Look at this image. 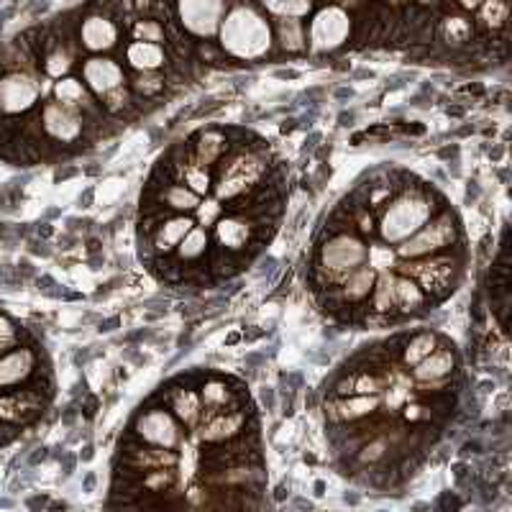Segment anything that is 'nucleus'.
<instances>
[{
    "instance_id": "7c9ffc66",
    "label": "nucleus",
    "mask_w": 512,
    "mask_h": 512,
    "mask_svg": "<svg viewBox=\"0 0 512 512\" xmlns=\"http://www.w3.org/2000/svg\"><path fill=\"white\" fill-rule=\"evenodd\" d=\"M262 8L274 18H300L313 11V0H262Z\"/></svg>"
},
{
    "instance_id": "7ed1b4c3",
    "label": "nucleus",
    "mask_w": 512,
    "mask_h": 512,
    "mask_svg": "<svg viewBox=\"0 0 512 512\" xmlns=\"http://www.w3.org/2000/svg\"><path fill=\"white\" fill-rule=\"evenodd\" d=\"M218 36H221L223 52L236 59H244V62H256V59L267 57L274 39L267 16L256 11L254 6H246V3H239L236 8L226 11Z\"/></svg>"
},
{
    "instance_id": "0eeeda50",
    "label": "nucleus",
    "mask_w": 512,
    "mask_h": 512,
    "mask_svg": "<svg viewBox=\"0 0 512 512\" xmlns=\"http://www.w3.org/2000/svg\"><path fill=\"white\" fill-rule=\"evenodd\" d=\"M397 272L408 274L423 287V292L431 300H443L456 290L461 277V259L456 254H436L425 259H413V262L397 264Z\"/></svg>"
},
{
    "instance_id": "412c9836",
    "label": "nucleus",
    "mask_w": 512,
    "mask_h": 512,
    "mask_svg": "<svg viewBox=\"0 0 512 512\" xmlns=\"http://www.w3.org/2000/svg\"><path fill=\"white\" fill-rule=\"evenodd\" d=\"M374 280H377V272L369 264H364L356 272H351L341 285L328 290V297L338 300L344 308H349V305H364L369 300V295H372Z\"/></svg>"
},
{
    "instance_id": "b1692460",
    "label": "nucleus",
    "mask_w": 512,
    "mask_h": 512,
    "mask_svg": "<svg viewBox=\"0 0 512 512\" xmlns=\"http://www.w3.org/2000/svg\"><path fill=\"white\" fill-rule=\"evenodd\" d=\"M428 303H431V297L425 295L423 287L413 277L395 272V315L420 313Z\"/></svg>"
},
{
    "instance_id": "6e6552de",
    "label": "nucleus",
    "mask_w": 512,
    "mask_h": 512,
    "mask_svg": "<svg viewBox=\"0 0 512 512\" xmlns=\"http://www.w3.org/2000/svg\"><path fill=\"white\" fill-rule=\"evenodd\" d=\"M47 374L52 372L44 361V351H39L31 338L8 349L6 354H0V390H16V387L36 382Z\"/></svg>"
},
{
    "instance_id": "f257e3e1",
    "label": "nucleus",
    "mask_w": 512,
    "mask_h": 512,
    "mask_svg": "<svg viewBox=\"0 0 512 512\" xmlns=\"http://www.w3.org/2000/svg\"><path fill=\"white\" fill-rule=\"evenodd\" d=\"M272 177V157L262 144H233L213 169V195L231 203L264 185Z\"/></svg>"
},
{
    "instance_id": "cd10ccee",
    "label": "nucleus",
    "mask_w": 512,
    "mask_h": 512,
    "mask_svg": "<svg viewBox=\"0 0 512 512\" xmlns=\"http://www.w3.org/2000/svg\"><path fill=\"white\" fill-rule=\"evenodd\" d=\"M438 36H441L443 44H448V47H464V44H469L474 36V24L469 21L466 16H446L438 24Z\"/></svg>"
},
{
    "instance_id": "4c0bfd02",
    "label": "nucleus",
    "mask_w": 512,
    "mask_h": 512,
    "mask_svg": "<svg viewBox=\"0 0 512 512\" xmlns=\"http://www.w3.org/2000/svg\"><path fill=\"white\" fill-rule=\"evenodd\" d=\"M405 131H408V134H423L425 128L423 126H405Z\"/></svg>"
},
{
    "instance_id": "4468645a",
    "label": "nucleus",
    "mask_w": 512,
    "mask_h": 512,
    "mask_svg": "<svg viewBox=\"0 0 512 512\" xmlns=\"http://www.w3.org/2000/svg\"><path fill=\"white\" fill-rule=\"evenodd\" d=\"M259 233V226H256L251 218L241 216V213H228V216L218 218V223L213 226V246L228 251V254H244L246 249H251Z\"/></svg>"
},
{
    "instance_id": "58836bf2",
    "label": "nucleus",
    "mask_w": 512,
    "mask_h": 512,
    "mask_svg": "<svg viewBox=\"0 0 512 512\" xmlns=\"http://www.w3.org/2000/svg\"><path fill=\"white\" fill-rule=\"evenodd\" d=\"M292 128H295V121H287L285 126H282V134H290Z\"/></svg>"
},
{
    "instance_id": "f8f14e48",
    "label": "nucleus",
    "mask_w": 512,
    "mask_h": 512,
    "mask_svg": "<svg viewBox=\"0 0 512 512\" xmlns=\"http://www.w3.org/2000/svg\"><path fill=\"white\" fill-rule=\"evenodd\" d=\"M80 80L88 85V90L98 98V103L103 98H108L111 93H116L118 88H126L128 85L126 67L121 62H116V59L100 57V54L82 62Z\"/></svg>"
},
{
    "instance_id": "f704fd0d",
    "label": "nucleus",
    "mask_w": 512,
    "mask_h": 512,
    "mask_svg": "<svg viewBox=\"0 0 512 512\" xmlns=\"http://www.w3.org/2000/svg\"><path fill=\"white\" fill-rule=\"evenodd\" d=\"M367 264L374 269V272H390V269L397 267V256L395 251L382 241V244L377 246H369Z\"/></svg>"
},
{
    "instance_id": "423d86ee",
    "label": "nucleus",
    "mask_w": 512,
    "mask_h": 512,
    "mask_svg": "<svg viewBox=\"0 0 512 512\" xmlns=\"http://www.w3.org/2000/svg\"><path fill=\"white\" fill-rule=\"evenodd\" d=\"M461 241V223L451 208H441L418 233L395 246L397 262H413L425 256L446 254Z\"/></svg>"
},
{
    "instance_id": "9d476101",
    "label": "nucleus",
    "mask_w": 512,
    "mask_h": 512,
    "mask_svg": "<svg viewBox=\"0 0 512 512\" xmlns=\"http://www.w3.org/2000/svg\"><path fill=\"white\" fill-rule=\"evenodd\" d=\"M177 21L182 31L195 39H213L226 18V0H175Z\"/></svg>"
},
{
    "instance_id": "c85d7f7f",
    "label": "nucleus",
    "mask_w": 512,
    "mask_h": 512,
    "mask_svg": "<svg viewBox=\"0 0 512 512\" xmlns=\"http://www.w3.org/2000/svg\"><path fill=\"white\" fill-rule=\"evenodd\" d=\"M277 41L285 52H305L308 47V34L300 18H277Z\"/></svg>"
},
{
    "instance_id": "6ab92c4d",
    "label": "nucleus",
    "mask_w": 512,
    "mask_h": 512,
    "mask_svg": "<svg viewBox=\"0 0 512 512\" xmlns=\"http://www.w3.org/2000/svg\"><path fill=\"white\" fill-rule=\"evenodd\" d=\"M410 377H413L415 384L420 382H438V379H448L454 377L456 369H459V356L451 346L438 344L431 354L420 359L415 367H410Z\"/></svg>"
},
{
    "instance_id": "e433bc0d",
    "label": "nucleus",
    "mask_w": 512,
    "mask_h": 512,
    "mask_svg": "<svg viewBox=\"0 0 512 512\" xmlns=\"http://www.w3.org/2000/svg\"><path fill=\"white\" fill-rule=\"evenodd\" d=\"M262 402L267 405V410H274V392L269 390V387L267 390H262Z\"/></svg>"
},
{
    "instance_id": "9b49d317",
    "label": "nucleus",
    "mask_w": 512,
    "mask_h": 512,
    "mask_svg": "<svg viewBox=\"0 0 512 512\" xmlns=\"http://www.w3.org/2000/svg\"><path fill=\"white\" fill-rule=\"evenodd\" d=\"M305 34H308V44L313 52H333V49L344 47L351 34L349 13L341 6L320 8Z\"/></svg>"
},
{
    "instance_id": "a211bd4d",
    "label": "nucleus",
    "mask_w": 512,
    "mask_h": 512,
    "mask_svg": "<svg viewBox=\"0 0 512 512\" xmlns=\"http://www.w3.org/2000/svg\"><path fill=\"white\" fill-rule=\"evenodd\" d=\"M164 405L172 410L177 420L182 423V428L187 431H195L203 418V400H200V392L195 387H172V390H164Z\"/></svg>"
},
{
    "instance_id": "bb28decb",
    "label": "nucleus",
    "mask_w": 512,
    "mask_h": 512,
    "mask_svg": "<svg viewBox=\"0 0 512 512\" xmlns=\"http://www.w3.org/2000/svg\"><path fill=\"white\" fill-rule=\"evenodd\" d=\"M438 344H441V336H438L436 331H420L415 333V336H408L402 341L400 364L402 367H415V364L431 354Z\"/></svg>"
},
{
    "instance_id": "473e14b6",
    "label": "nucleus",
    "mask_w": 512,
    "mask_h": 512,
    "mask_svg": "<svg viewBox=\"0 0 512 512\" xmlns=\"http://www.w3.org/2000/svg\"><path fill=\"white\" fill-rule=\"evenodd\" d=\"M479 11V26L495 31L502 29L507 21V0H482Z\"/></svg>"
},
{
    "instance_id": "39448f33",
    "label": "nucleus",
    "mask_w": 512,
    "mask_h": 512,
    "mask_svg": "<svg viewBox=\"0 0 512 512\" xmlns=\"http://www.w3.org/2000/svg\"><path fill=\"white\" fill-rule=\"evenodd\" d=\"M36 118H39L41 136H44V144H47L49 159L54 154L67 157L72 152H80L82 141H85L90 126H93L85 118V113L67 108V105L57 103V100H47L44 105H39Z\"/></svg>"
},
{
    "instance_id": "ea45409f",
    "label": "nucleus",
    "mask_w": 512,
    "mask_h": 512,
    "mask_svg": "<svg viewBox=\"0 0 512 512\" xmlns=\"http://www.w3.org/2000/svg\"><path fill=\"white\" fill-rule=\"evenodd\" d=\"M418 3H420V6H436L438 0H418Z\"/></svg>"
},
{
    "instance_id": "ddd939ff",
    "label": "nucleus",
    "mask_w": 512,
    "mask_h": 512,
    "mask_svg": "<svg viewBox=\"0 0 512 512\" xmlns=\"http://www.w3.org/2000/svg\"><path fill=\"white\" fill-rule=\"evenodd\" d=\"M251 423H254V420H251L249 408L241 405V408H228L221 410V413L205 415L195 431H198L200 443H205V446H216V443H226L233 441V438L244 436L246 428H249Z\"/></svg>"
},
{
    "instance_id": "a878e982",
    "label": "nucleus",
    "mask_w": 512,
    "mask_h": 512,
    "mask_svg": "<svg viewBox=\"0 0 512 512\" xmlns=\"http://www.w3.org/2000/svg\"><path fill=\"white\" fill-rule=\"evenodd\" d=\"M369 297H372L369 313L384 315V318L395 315V269L377 272V280H374L372 295Z\"/></svg>"
},
{
    "instance_id": "c9c22d12",
    "label": "nucleus",
    "mask_w": 512,
    "mask_h": 512,
    "mask_svg": "<svg viewBox=\"0 0 512 512\" xmlns=\"http://www.w3.org/2000/svg\"><path fill=\"white\" fill-rule=\"evenodd\" d=\"M461 11H477L482 6V0H459Z\"/></svg>"
},
{
    "instance_id": "72a5a7b5",
    "label": "nucleus",
    "mask_w": 512,
    "mask_h": 512,
    "mask_svg": "<svg viewBox=\"0 0 512 512\" xmlns=\"http://www.w3.org/2000/svg\"><path fill=\"white\" fill-rule=\"evenodd\" d=\"M131 39L139 41H157V44H164L167 41V26L157 18H139L131 26Z\"/></svg>"
},
{
    "instance_id": "c756f323",
    "label": "nucleus",
    "mask_w": 512,
    "mask_h": 512,
    "mask_svg": "<svg viewBox=\"0 0 512 512\" xmlns=\"http://www.w3.org/2000/svg\"><path fill=\"white\" fill-rule=\"evenodd\" d=\"M128 88L139 98H157L167 88V77L162 72H134V77L128 80Z\"/></svg>"
},
{
    "instance_id": "20e7f679",
    "label": "nucleus",
    "mask_w": 512,
    "mask_h": 512,
    "mask_svg": "<svg viewBox=\"0 0 512 512\" xmlns=\"http://www.w3.org/2000/svg\"><path fill=\"white\" fill-rule=\"evenodd\" d=\"M369 246L364 236L346 228V231H333L323 244L318 246V262H315V282L323 290H333L367 264Z\"/></svg>"
},
{
    "instance_id": "4be33fe9",
    "label": "nucleus",
    "mask_w": 512,
    "mask_h": 512,
    "mask_svg": "<svg viewBox=\"0 0 512 512\" xmlns=\"http://www.w3.org/2000/svg\"><path fill=\"white\" fill-rule=\"evenodd\" d=\"M195 226V218L192 216H182V213H172V216L164 218L152 233H149V239H152V251L154 256H172L175 254L177 244L187 236V231Z\"/></svg>"
},
{
    "instance_id": "dca6fc26",
    "label": "nucleus",
    "mask_w": 512,
    "mask_h": 512,
    "mask_svg": "<svg viewBox=\"0 0 512 512\" xmlns=\"http://www.w3.org/2000/svg\"><path fill=\"white\" fill-rule=\"evenodd\" d=\"M118 39H121V29L116 21L111 16H100V13L85 18L77 31V44L90 54L113 52L118 47Z\"/></svg>"
},
{
    "instance_id": "2f4dec72",
    "label": "nucleus",
    "mask_w": 512,
    "mask_h": 512,
    "mask_svg": "<svg viewBox=\"0 0 512 512\" xmlns=\"http://www.w3.org/2000/svg\"><path fill=\"white\" fill-rule=\"evenodd\" d=\"M226 216V205L221 203V200L213 195H205V198H200L198 208L192 210V218H195V226H203V228H213L218 223V218Z\"/></svg>"
},
{
    "instance_id": "f03ea898",
    "label": "nucleus",
    "mask_w": 512,
    "mask_h": 512,
    "mask_svg": "<svg viewBox=\"0 0 512 512\" xmlns=\"http://www.w3.org/2000/svg\"><path fill=\"white\" fill-rule=\"evenodd\" d=\"M441 208L443 200L438 198L433 187L408 185L395 200L384 205L382 213H379V241H384L387 246L402 244L413 233H418Z\"/></svg>"
},
{
    "instance_id": "5701e85b",
    "label": "nucleus",
    "mask_w": 512,
    "mask_h": 512,
    "mask_svg": "<svg viewBox=\"0 0 512 512\" xmlns=\"http://www.w3.org/2000/svg\"><path fill=\"white\" fill-rule=\"evenodd\" d=\"M200 400H203V418L205 415L221 413L228 408H241L239 390H231V384L226 379H208L198 387ZM200 418V420H203Z\"/></svg>"
},
{
    "instance_id": "393cba45",
    "label": "nucleus",
    "mask_w": 512,
    "mask_h": 512,
    "mask_svg": "<svg viewBox=\"0 0 512 512\" xmlns=\"http://www.w3.org/2000/svg\"><path fill=\"white\" fill-rule=\"evenodd\" d=\"M210 246H213V236H210L208 228L192 226L190 231H187L185 239L177 244L175 254L172 256H175L180 264H195L210 254Z\"/></svg>"
},
{
    "instance_id": "a19ab883",
    "label": "nucleus",
    "mask_w": 512,
    "mask_h": 512,
    "mask_svg": "<svg viewBox=\"0 0 512 512\" xmlns=\"http://www.w3.org/2000/svg\"><path fill=\"white\" fill-rule=\"evenodd\" d=\"M387 3H390V6H402L405 0H387Z\"/></svg>"
},
{
    "instance_id": "2eb2a0df",
    "label": "nucleus",
    "mask_w": 512,
    "mask_h": 512,
    "mask_svg": "<svg viewBox=\"0 0 512 512\" xmlns=\"http://www.w3.org/2000/svg\"><path fill=\"white\" fill-rule=\"evenodd\" d=\"M382 408V395H346L326 402V418L333 425H351L359 420H369Z\"/></svg>"
},
{
    "instance_id": "1a4fd4ad",
    "label": "nucleus",
    "mask_w": 512,
    "mask_h": 512,
    "mask_svg": "<svg viewBox=\"0 0 512 512\" xmlns=\"http://www.w3.org/2000/svg\"><path fill=\"white\" fill-rule=\"evenodd\" d=\"M128 431L134 433L141 443H149V446L159 448H177L185 441V431H182V423L172 415V410L167 405H152V408H141L134 415Z\"/></svg>"
},
{
    "instance_id": "f3484780",
    "label": "nucleus",
    "mask_w": 512,
    "mask_h": 512,
    "mask_svg": "<svg viewBox=\"0 0 512 512\" xmlns=\"http://www.w3.org/2000/svg\"><path fill=\"white\" fill-rule=\"evenodd\" d=\"M187 144H190V157L198 164H203V167H210V169H216V164L231 152V146H233L226 134V128H218V126L203 128V131H198V134L192 136Z\"/></svg>"
},
{
    "instance_id": "aec40b11",
    "label": "nucleus",
    "mask_w": 512,
    "mask_h": 512,
    "mask_svg": "<svg viewBox=\"0 0 512 512\" xmlns=\"http://www.w3.org/2000/svg\"><path fill=\"white\" fill-rule=\"evenodd\" d=\"M123 59H126L128 70L134 72H162L169 62L164 44L139 39H131L123 47Z\"/></svg>"
}]
</instances>
